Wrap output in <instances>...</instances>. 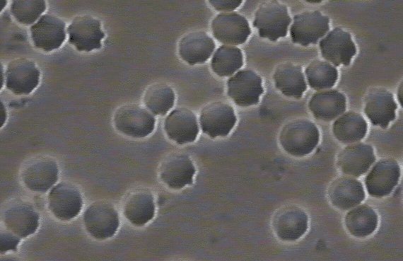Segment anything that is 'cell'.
Masks as SVG:
<instances>
[{
	"instance_id": "8d00e7d4",
	"label": "cell",
	"mask_w": 403,
	"mask_h": 261,
	"mask_svg": "<svg viewBox=\"0 0 403 261\" xmlns=\"http://www.w3.org/2000/svg\"><path fill=\"white\" fill-rule=\"evenodd\" d=\"M5 83V74L2 65H1V88H2L4 83Z\"/></svg>"
},
{
	"instance_id": "836d02e7",
	"label": "cell",
	"mask_w": 403,
	"mask_h": 261,
	"mask_svg": "<svg viewBox=\"0 0 403 261\" xmlns=\"http://www.w3.org/2000/svg\"><path fill=\"white\" fill-rule=\"evenodd\" d=\"M243 3L241 0H210L209 4L215 10L221 12H232Z\"/></svg>"
},
{
	"instance_id": "74e56055",
	"label": "cell",
	"mask_w": 403,
	"mask_h": 261,
	"mask_svg": "<svg viewBox=\"0 0 403 261\" xmlns=\"http://www.w3.org/2000/svg\"><path fill=\"white\" fill-rule=\"evenodd\" d=\"M7 1H3L1 2V11H2L3 8H5V6L6 5Z\"/></svg>"
},
{
	"instance_id": "5bb4252c",
	"label": "cell",
	"mask_w": 403,
	"mask_h": 261,
	"mask_svg": "<svg viewBox=\"0 0 403 261\" xmlns=\"http://www.w3.org/2000/svg\"><path fill=\"white\" fill-rule=\"evenodd\" d=\"M213 36L218 42L238 45L246 42L251 33L247 20L237 12H221L211 22Z\"/></svg>"
},
{
	"instance_id": "277c9868",
	"label": "cell",
	"mask_w": 403,
	"mask_h": 261,
	"mask_svg": "<svg viewBox=\"0 0 403 261\" xmlns=\"http://www.w3.org/2000/svg\"><path fill=\"white\" fill-rule=\"evenodd\" d=\"M1 221L4 228L24 238L36 231L40 216L30 202L22 198H13L2 206Z\"/></svg>"
},
{
	"instance_id": "5b68a950",
	"label": "cell",
	"mask_w": 403,
	"mask_h": 261,
	"mask_svg": "<svg viewBox=\"0 0 403 261\" xmlns=\"http://www.w3.org/2000/svg\"><path fill=\"white\" fill-rule=\"evenodd\" d=\"M291 22L287 7L277 1L261 3L256 10L252 22L261 37L276 41L285 37Z\"/></svg>"
},
{
	"instance_id": "e575fe53",
	"label": "cell",
	"mask_w": 403,
	"mask_h": 261,
	"mask_svg": "<svg viewBox=\"0 0 403 261\" xmlns=\"http://www.w3.org/2000/svg\"><path fill=\"white\" fill-rule=\"evenodd\" d=\"M6 118H7L6 109L3 102L1 101V127H2L5 124Z\"/></svg>"
},
{
	"instance_id": "f546056e",
	"label": "cell",
	"mask_w": 403,
	"mask_h": 261,
	"mask_svg": "<svg viewBox=\"0 0 403 261\" xmlns=\"http://www.w3.org/2000/svg\"><path fill=\"white\" fill-rule=\"evenodd\" d=\"M243 65V54L237 47L223 45L214 52L211 68L218 76L225 77L234 74Z\"/></svg>"
},
{
	"instance_id": "f1b7e54d",
	"label": "cell",
	"mask_w": 403,
	"mask_h": 261,
	"mask_svg": "<svg viewBox=\"0 0 403 261\" xmlns=\"http://www.w3.org/2000/svg\"><path fill=\"white\" fill-rule=\"evenodd\" d=\"M345 226L354 236L364 238L372 234L378 226V215L370 207L363 204L349 211L345 216Z\"/></svg>"
},
{
	"instance_id": "484cf974",
	"label": "cell",
	"mask_w": 403,
	"mask_h": 261,
	"mask_svg": "<svg viewBox=\"0 0 403 261\" xmlns=\"http://www.w3.org/2000/svg\"><path fill=\"white\" fill-rule=\"evenodd\" d=\"M273 79L276 88L288 97L300 98L307 88L301 67L291 62L279 64Z\"/></svg>"
},
{
	"instance_id": "ba28073f",
	"label": "cell",
	"mask_w": 403,
	"mask_h": 261,
	"mask_svg": "<svg viewBox=\"0 0 403 261\" xmlns=\"http://www.w3.org/2000/svg\"><path fill=\"white\" fill-rule=\"evenodd\" d=\"M66 32L69 42L78 52H91L102 47L105 34L101 21L90 14L76 16L69 24Z\"/></svg>"
},
{
	"instance_id": "d590c367",
	"label": "cell",
	"mask_w": 403,
	"mask_h": 261,
	"mask_svg": "<svg viewBox=\"0 0 403 261\" xmlns=\"http://www.w3.org/2000/svg\"><path fill=\"white\" fill-rule=\"evenodd\" d=\"M398 100L401 105L402 104V82L401 83L400 86H399L398 92H397Z\"/></svg>"
},
{
	"instance_id": "4316f807",
	"label": "cell",
	"mask_w": 403,
	"mask_h": 261,
	"mask_svg": "<svg viewBox=\"0 0 403 261\" xmlns=\"http://www.w3.org/2000/svg\"><path fill=\"white\" fill-rule=\"evenodd\" d=\"M363 117L355 112H348L337 119L332 127L333 134L339 141L347 144L361 140L367 132Z\"/></svg>"
},
{
	"instance_id": "9c48e42d",
	"label": "cell",
	"mask_w": 403,
	"mask_h": 261,
	"mask_svg": "<svg viewBox=\"0 0 403 261\" xmlns=\"http://www.w3.org/2000/svg\"><path fill=\"white\" fill-rule=\"evenodd\" d=\"M195 172L196 168L191 158L179 151L167 154L158 168L160 180L172 190H180L191 185Z\"/></svg>"
},
{
	"instance_id": "d6a6232c",
	"label": "cell",
	"mask_w": 403,
	"mask_h": 261,
	"mask_svg": "<svg viewBox=\"0 0 403 261\" xmlns=\"http://www.w3.org/2000/svg\"><path fill=\"white\" fill-rule=\"evenodd\" d=\"M21 239L20 237L6 228H1L0 238L1 253L16 250Z\"/></svg>"
},
{
	"instance_id": "7a4b0ae2",
	"label": "cell",
	"mask_w": 403,
	"mask_h": 261,
	"mask_svg": "<svg viewBox=\"0 0 403 261\" xmlns=\"http://www.w3.org/2000/svg\"><path fill=\"white\" fill-rule=\"evenodd\" d=\"M319 139L317 127L305 119L288 122L283 127L279 137L283 149L294 156H304L311 153Z\"/></svg>"
},
{
	"instance_id": "603a6c76",
	"label": "cell",
	"mask_w": 403,
	"mask_h": 261,
	"mask_svg": "<svg viewBox=\"0 0 403 261\" xmlns=\"http://www.w3.org/2000/svg\"><path fill=\"white\" fill-rule=\"evenodd\" d=\"M375 160L373 148L366 144L346 146L337 157V165L344 174L358 177L364 174Z\"/></svg>"
},
{
	"instance_id": "3957f363",
	"label": "cell",
	"mask_w": 403,
	"mask_h": 261,
	"mask_svg": "<svg viewBox=\"0 0 403 261\" xmlns=\"http://www.w3.org/2000/svg\"><path fill=\"white\" fill-rule=\"evenodd\" d=\"M83 225L87 233L95 240L110 238L116 233L119 226L118 211L109 201H95L85 209Z\"/></svg>"
},
{
	"instance_id": "9a60e30c",
	"label": "cell",
	"mask_w": 403,
	"mask_h": 261,
	"mask_svg": "<svg viewBox=\"0 0 403 261\" xmlns=\"http://www.w3.org/2000/svg\"><path fill=\"white\" fill-rule=\"evenodd\" d=\"M329 18L319 11H306L294 16L290 33L293 42L315 44L329 29Z\"/></svg>"
},
{
	"instance_id": "d4e9b609",
	"label": "cell",
	"mask_w": 403,
	"mask_h": 261,
	"mask_svg": "<svg viewBox=\"0 0 403 261\" xmlns=\"http://www.w3.org/2000/svg\"><path fill=\"white\" fill-rule=\"evenodd\" d=\"M308 106L315 118L330 121L345 111L346 98L335 89L321 91L312 95Z\"/></svg>"
},
{
	"instance_id": "44dd1931",
	"label": "cell",
	"mask_w": 403,
	"mask_h": 261,
	"mask_svg": "<svg viewBox=\"0 0 403 261\" xmlns=\"http://www.w3.org/2000/svg\"><path fill=\"white\" fill-rule=\"evenodd\" d=\"M400 175L397 162L393 158H385L374 165L365 179L366 187L375 197L389 195L397 185Z\"/></svg>"
},
{
	"instance_id": "83f0119b",
	"label": "cell",
	"mask_w": 403,
	"mask_h": 261,
	"mask_svg": "<svg viewBox=\"0 0 403 261\" xmlns=\"http://www.w3.org/2000/svg\"><path fill=\"white\" fill-rule=\"evenodd\" d=\"M175 100L173 89L163 82L148 86L143 95L145 107L155 115H165L173 107Z\"/></svg>"
},
{
	"instance_id": "6da1fadb",
	"label": "cell",
	"mask_w": 403,
	"mask_h": 261,
	"mask_svg": "<svg viewBox=\"0 0 403 261\" xmlns=\"http://www.w3.org/2000/svg\"><path fill=\"white\" fill-rule=\"evenodd\" d=\"M112 124L117 132L124 136L141 139L153 132L156 119L146 107L135 103H128L115 110Z\"/></svg>"
},
{
	"instance_id": "e0dca14e",
	"label": "cell",
	"mask_w": 403,
	"mask_h": 261,
	"mask_svg": "<svg viewBox=\"0 0 403 261\" xmlns=\"http://www.w3.org/2000/svg\"><path fill=\"white\" fill-rule=\"evenodd\" d=\"M163 130L168 138L177 144L192 143L199 134L197 117L186 107L176 108L165 118Z\"/></svg>"
},
{
	"instance_id": "4fadbf2b",
	"label": "cell",
	"mask_w": 403,
	"mask_h": 261,
	"mask_svg": "<svg viewBox=\"0 0 403 261\" xmlns=\"http://www.w3.org/2000/svg\"><path fill=\"white\" fill-rule=\"evenodd\" d=\"M34 46L45 52H51L59 48L66 39V23L59 16L47 13L30 28Z\"/></svg>"
},
{
	"instance_id": "7c38bea8",
	"label": "cell",
	"mask_w": 403,
	"mask_h": 261,
	"mask_svg": "<svg viewBox=\"0 0 403 261\" xmlns=\"http://www.w3.org/2000/svg\"><path fill=\"white\" fill-rule=\"evenodd\" d=\"M264 92L262 78L251 69H242L227 81V95L238 106L257 104Z\"/></svg>"
},
{
	"instance_id": "4dcf8cb0",
	"label": "cell",
	"mask_w": 403,
	"mask_h": 261,
	"mask_svg": "<svg viewBox=\"0 0 403 261\" xmlns=\"http://www.w3.org/2000/svg\"><path fill=\"white\" fill-rule=\"evenodd\" d=\"M309 86L315 90L332 87L337 79V69L327 62L316 59L305 68Z\"/></svg>"
},
{
	"instance_id": "d6986e66",
	"label": "cell",
	"mask_w": 403,
	"mask_h": 261,
	"mask_svg": "<svg viewBox=\"0 0 403 261\" xmlns=\"http://www.w3.org/2000/svg\"><path fill=\"white\" fill-rule=\"evenodd\" d=\"M322 57L334 66L349 65L356 53L351 34L341 28H335L320 42Z\"/></svg>"
},
{
	"instance_id": "52a82bcc",
	"label": "cell",
	"mask_w": 403,
	"mask_h": 261,
	"mask_svg": "<svg viewBox=\"0 0 403 261\" xmlns=\"http://www.w3.org/2000/svg\"><path fill=\"white\" fill-rule=\"evenodd\" d=\"M47 205L51 214L58 220L68 221L77 216L83 205L82 194L73 182L62 181L55 184L47 197Z\"/></svg>"
},
{
	"instance_id": "30bf717a",
	"label": "cell",
	"mask_w": 403,
	"mask_h": 261,
	"mask_svg": "<svg viewBox=\"0 0 403 261\" xmlns=\"http://www.w3.org/2000/svg\"><path fill=\"white\" fill-rule=\"evenodd\" d=\"M237 121L233 108L223 101H213L205 105L199 115L202 131L211 138L227 136Z\"/></svg>"
},
{
	"instance_id": "2e32d148",
	"label": "cell",
	"mask_w": 403,
	"mask_h": 261,
	"mask_svg": "<svg viewBox=\"0 0 403 261\" xmlns=\"http://www.w3.org/2000/svg\"><path fill=\"white\" fill-rule=\"evenodd\" d=\"M122 211L124 217L133 226L141 227L148 224L155 215V198L147 187L130 190L123 199Z\"/></svg>"
},
{
	"instance_id": "1f68e13d",
	"label": "cell",
	"mask_w": 403,
	"mask_h": 261,
	"mask_svg": "<svg viewBox=\"0 0 403 261\" xmlns=\"http://www.w3.org/2000/svg\"><path fill=\"white\" fill-rule=\"evenodd\" d=\"M46 8V1L42 0H16L12 1L10 5V10L14 18L24 25L34 24Z\"/></svg>"
},
{
	"instance_id": "8fae6325",
	"label": "cell",
	"mask_w": 403,
	"mask_h": 261,
	"mask_svg": "<svg viewBox=\"0 0 403 261\" xmlns=\"http://www.w3.org/2000/svg\"><path fill=\"white\" fill-rule=\"evenodd\" d=\"M5 86L16 95H26L33 91L40 80V71L35 62L26 57L9 61L6 66Z\"/></svg>"
},
{
	"instance_id": "7402d4cb",
	"label": "cell",
	"mask_w": 403,
	"mask_h": 261,
	"mask_svg": "<svg viewBox=\"0 0 403 261\" xmlns=\"http://www.w3.org/2000/svg\"><path fill=\"white\" fill-rule=\"evenodd\" d=\"M216 47L213 38L206 32L197 30L183 35L178 43L180 58L190 65L204 63Z\"/></svg>"
},
{
	"instance_id": "cb8c5ba5",
	"label": "cell",
	"mask_w": 403,
	"mask_h": 261,
	"mask_svg": "<svg viewBox=\"0 0 403 261\" xmlns=\"http://www.w3.org/2000/svg\"><path fill=\"white\" fill-rule=\"evenodd\" d=\"M327 195L332 204L341 210L354 207L365 198L361 182L349 177L334 180L328 189Z\"/></svg>"
},
{
	"instance_id": "ffe728a7",
	"label": "cell",
	"mask_w": 403,
	"mask_h": 261,
	"mask_svg": "<svg viewBox=\"0 0 403 261\" xmlns=\"http://www.w3.org/2000/svg\"><path fill=\"white\" fill-rule=\"evenodd\" d=\"M397 104L392 94L382 88L368 91L364 101V112L370 122L385 128L395 118Z\"/></svg>"
},
{
	"instance_id": "ac0fdd59",
	"label": "cell",
	"mask_w": 403,
	"mask_h": 261,
	"mask_svg": "<svg viewBox=\"0 0 403 261\" xmlns=\"http://www.w3.org/2000/svg\"><path fill=\"white\" fill-rule=\"evenodd\" d=\"M308 219L303 209L295 205L283 207L274 214L271 226L283 241H294L307 231Z\"/></svg>"
},
{
	"instance_id": "8992f818",
	"label": "cell",
	"mask_w": 403,
	"mask_h": 261,
	"mask_svg": "<svg viewBox=\"0 0 403 261\" xmlns=\"http://www.w3.org/2000/svg\"><path fill=\"white\" fill-rule=\"evenodd\" d=\"M57 161L47 155H38L29 159L21 168L20 178L28 190L45 192L50 190L59 178Z\"/></svg>"
}]
</instances>
